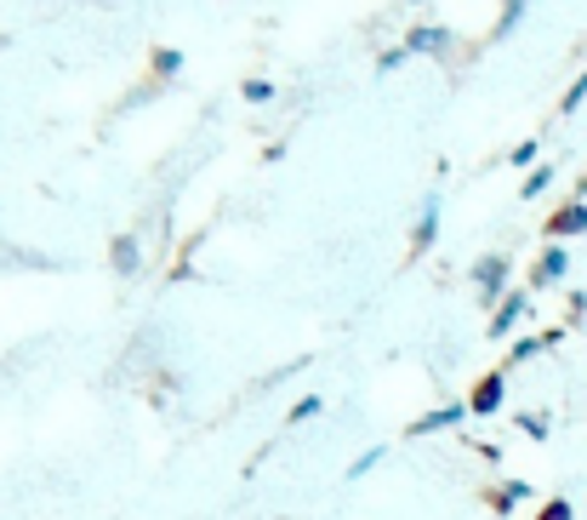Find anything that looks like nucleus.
I'll use <instances>...</instances> for the list:
<instances>
[{
	"label": "nucleus",
	"instance_id": "obj_3",
	"mask_svg": "<svg viewBox=\"0 0 587 520\" xmlns=\"http://www.w3.org/2000/svg\"><path fill=\"white\" fill-rule=\"evenodd\" d=\"M582 223H587V212H582V206H571V212H559V217H553V229H559V235H571V229H582Z\"/></svg>",
	"mask_w": 587,
	"mask_h": 520
},
{
	"label": "nucleus",
	"instance_id": "obj_1",
	"mask_svg": "<svg viewBox=\"0 0 587 520\" xmlns=\"http://www.w3.org/2000/svg\"><path fill=\"white\" fill-rule=\"evenodd\" d=\"M496 401H502V378H484L474 389V412H496Z\"/></svg>",
	"mask_w": 587,
	"mask_h": 520
},
{
	"label": "nucleus",
	"instance_id": "obj_2",
	"mask_svg": "<svg viewBox=\"0 0 587 520\" xmlns=\"http://www.w3.org/2000/svg\"><path fill=\"white\" fill-rule=\"evenodd\" d=\"M496 281H502V258H484V263H479V286L496 292Z\"/></svg>",
	"mask_w": 587,
	"mask_h": 520
},
{
	"label": "nucleus",
	"instance_id": "obj_4",
	"mask_svg": "<svg viewBox=\"0 0 587 520\" xmlns=\"http://www.w3.org/2000/svg\"><path fill=\"white\" fill-rule=\"evenodd\" d=\"M542 520H571V509H565V504H553V509H548Z\"/></svg>",
	"mask_w": 587,
	"mask_h": 520
}]
</instances>
